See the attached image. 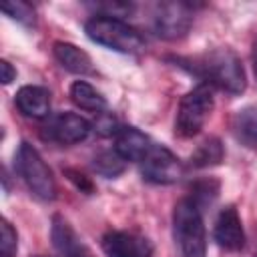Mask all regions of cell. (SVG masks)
Returning <instances> with one entry per match:
<instances>
[{"label":"cell","instance_id":"obj_9","mask_svg":"<svg viewBox=\"0 0 257 257\" xmlns=\"http://www.w3.org/2000/svg\"><path fill=\"white\" fill-rule=\"evenodd\" d=\"M100 245L106 257H153L151 241L133 231H110Z\"/></svg>","mask_w":257,"mask_h":257},{"label":"cell","instance_id":"obj_19","mask_svg":"<svg viewBox=\"0 0 257 257\" xmlns=\"http://www.w3.org/2000/svg\"><path fill=\"white\" fill-rule=\"evenodd\" d=\"M2 12L6 16H10L12 20L20 22V24H34V8L22 0H10V2H4L2 4Z\"/></svg>","mask_w":257,"mask_h":257},{"label":"cell","instance_id":"obj_1","mask_svg":"<svg viewBox=\"0 0 257 257\" xmlns=\"http://www.w3.org/2000/svg\"><path fill=\"white\" fill-rule=\"evenodd\" d=\"M191 70H195L205 84L217 86L227 94H241L247 86L245 68L241 58L231 48H213L195 58Z\"/></svg>","mask_w":257,"mask_h":257},{"label":"cell","instance_id":"obj_11","mask_svg":"<svg viewBox=\"0 0 257 257\" xmlns=\"http://www.w3.org/2000/svg\"><path fill=\"white\" fill-rule=\"evenodd\" d=\"M50 239L60 257H92L82 239L76 235V231L70 227V223L62 215L52 217L50 227Z\"/></svg>","mask_w":257,"mask_h":257},{"label":"cell","instance_id":"obj_23","mask_svg":"<svg viewBox=\"0 0 257 257\" xmlns=\"http://www.w3.org/2000/svg\"><path fill=\"white\" fill-rule=\"evenodd\" d=\"M0 72H2L0 80H2L4 84H10V82L16 78V70L12 68V64H10L8 60H0Z\"/></svg>","mask_w":257,"mask_h":257},{"label":"cell","instance_id":"obj_7","mask_svg":"<svg viewBox=\"0 0 257 257\" xmlns=\"http://www.w3.org/2000/svg\"><path fill=\"white\" fill-rule=\"evenodd\" d=\"M92 124L74 112H56L44 118L42 124V139L52 141L56 145H76L88 139Z\"/></svg>","mask_w":257,"mask_h":257},{"label":"cell","instance_id":"obj_6","mask_svg":"<svg viewBox=\"0 0 257 257\" xmlns=\"http://www.w3.org/2000/svg\"><path fill=\"white\" fill-rule=\"evenodd\" d=\"M193 26V10L187 2H161L153 12V28L163 40H179Z\"/></svg>","mask_w":257,"mask_h":257},{"label":"cell","instance_id":"obj_3","mask_svg":"<svg viewBox=\"0 0 257 257\" xmlns=\"http://www.w3.org/2000/svg\"><path fill=\"white\" fill-rule=\"evenodd\" d=\"M86 36L110 50L122 52V54H135L143 48V36L124 20L106 16V14H96L86 20L84 24Z\"/></svg>","mask_w":257,"mask_h":257},{"label":"cell","instance_id":"obj_20","mask_svg":"<svg viewBox=\"0 0 257 257\" xmlns=\"http://www.w3.org/2000/svg\"><path fill=\"white\" fill-rule=\"evenodd\" d=\"M16 249H18L16 231L12 229V225L6 219H2V225H0V257H14Z\"/></svg>","mask_w":257,"mask_h":257},{"label":"cell","instance_id":"obj_18","mask_svg":"<svg viewBox=\"0 0 257 257\" xmlns=\"http://www.w3.org/2000/svg\"><path fill=\"white\" fill-rule=\"evenodd\" d=\"M94 171L106 179H112V177H118L124 167H126V161L116 153V151H102L94 157V163H92Z\"/></svg>","mask_w":257,"mask_h":257},{"label":"cell","instance_id":"obj_21","mask_svg":"<svg viewBox=\"0 0 257 257\" xmlns=\"http://www.w3.org/2000/svg\"><path fill=\"white\" fill-rule=\"evenodd\" d=\"M217 193H219V185L215 181H201V183H197L193 187V195L189 199H193L201 209V205L211 203L217 197Z\"/></svg>","mask_w":257,"mask_h":257},{"label":"cell","instance_id":"obj_16","mask_svg":"<svg viewBox=\"0 0 257 257\" xmlns=\"http://www.w3.org/2000/svg\"><path fill=\"white\" fill-rule=\"evenodd\" d=\"M70 100L78 108L94 112V114H100L106 110V98L92 84H88L84 80H76L70 84Z\"/></svg>","mask_w":257,"mask_h":257},{"label":"cell","instance_id":"obj_5","mask_svg":"<svg viewBox=\"0 0 257 257\" xmlns=\"http://www.w3.org/2000/svg\"><path fill=\"white\" fill-rule=\"evenodd\" d=\"M213 106H215V98L209 84L203 82L191 88L179 102L177 118H175V135H179L181 139L195 137L211 116Z\"/></svg>","mask_w":257,"mask_h":257},{"label":"cell","instance_id":"obj_24","mask_svg":"<svg viewBox=\"0 0 257 257\" xmlns=\"http://www.w3.org/2000/svg\"><path fill=\"white\" fill-rule=\"evenodd\" d=\"M251 60H253V70H255V76H257V38L253 42V52H251Z\"/></svg>","mask_w":257,"mask_h":257},{"label":"cell","instance_id":"obj_14","mask_svg":"<svg viewBox=\"0 0 257 257\" xmlns=\"http://www.w3.org/2000/svg\"><path fill=\"white\" fill-rule=\"evenodd\" d=\"M52 50H54V58L68 72H74V74H90L94 70L90 56L82 48H78L76 44H72V42L58 40V42H54V48Z\"/></svg>","mask_w":257,"mask_h":257},{"label":"cell","instance_id":"obj_17","mask_svg":"<svg viewBox=\"0 0 257 257\" xmlns=\"http://www.w3.org/2000/svg\"><path fill=\"white\" fill-rule=\"evenodd\" d=\"M223 157H225V149H223L221 141L217 137H209L191 155V165L197 169H205V167L219 165L223 161Z\"/></svg>","mask_w":257,"mask_h":257},{"label":"cell","instance_id":"obj_15","mask_svg":"<svg viewBox=\"0 0 257 257\" xmlns=\"http://www.w3.org/2000/svg\"><path fill=\"white\" fill-rule=\"evenodd\" d=\"M231 128H233L235 139L241 145L257 151V104H251V106L237 110L233 116Z\"/></svg>","mask_w":257,"mask_h":257},{"label":"cell","instance_id":"obj_4","mask_svg":"<svg viewBox=\"0 0 257 257\" xmlns=\"http://www.w3.org/2000/svg\"><path fill=\"white\" fill-rule=\"evenodd\" d=\"M14 169L34 197H38L40 201H52L56 197V181L52 177V171L32 145H18L14 153Z\"/></svg>","mask_w":257,"mask_h":257},{"label":"cell","instance_id":"obj_10","mask_svg":"<svg viewBox=\"0 0 257 257\" xmlns=\"http://www.w3.org/2000/svg\"><path fill=\"white\" fill-rule=\"evenodd\" d=\"M213 237L221 249L231 251V253L241 251L245 247V229H243L241 217L235 207L229 205V207L221 209V213L217 215V221H215Z\"/></svg>","mask_w":257,"mask_h":257},{"label":"cell","instance_id":"obj_25","mask_svg":"<svg viewBox=\"0 0 257 257\" xmlns=\"http://www.w3.org/2000/svg\"><path fill=\"white\" fill-rule=\"evenodd\" d=\"M36 257H46V255H36Z\"/></svg>","mask_w":257,"mask_h":257},{"label":"cell","instance_id":"obj_12","mask_svg":"<svg viewBox=\"0 0 257 257\" xmlns=\"http://www.w3.org/2000/svg\"><path fill=\"white\" fill-rule=\"evenodd\" d=\"M14 104L18 112L26 118L44 120L50 116V92L44 86H36V84L22 86L14 96Z\"/></svg>","mask_w":257,"mask_h":257},{"label":"cell","instance_id":"obj_8","mask_svg":"<svg viewBox=\"0 0 257 257\" xmlns=\"http://www.w3.org/2000/svg\"><path fill=\"white\" fill-rule=\"evenodd\" d=\"M139 165H141L143 179L149 183H155V185L177 183L183 175V167H181V161L177 159V155H173L167 147L155 145V143Z\"/></svg>","mask_w":257,"mask_h":257},{"label":"cell","instance_id":"obj_13","mask_svg":"<svg viewBox=\"0 0 257 257\" xmlns=\"http://www.w3.org/2000/svg\"><path fill=\"white\" fill-rule=\"evenodd\" d=\"M114 139H116L114 151L124 161H133V163H141L149 153V149L153 147V141L135 126H120Z\"/></svg>","mask_w":257,"mask_h":257},{"label":"cell","instance_id":"obj_2","mask_svg":"<svg viewBox=\"0 0 257 257\" xmlns=\"http://www.w3.org/2000/svg\"><path fill=\"white\" fill-rule=\"evenodd\" d=\"M173 241L179 257H207L205 223L193 199H181L173 209Z\"/></svg>","mask_w":257,"mask_h":257},{"label":"cell","instance_id":"obj_22","mask_svg":"<svg viewBox=\"0 0 257 257\" xmlns=\"http://www.w3.org/2000/svg\"><path fill=\"white\" fill-rule=\"evenodd\" d=\"M120 126L122 124H118V120H116V116L114 114H110V112H100L98 116H96V122H94V128L100 133V135H104V137H116V133L120 131Z\"/></svg>","mask_w":257,"mask_h":257}]
</instances>
